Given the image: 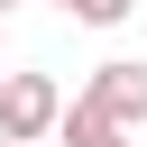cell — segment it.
I'll use <instances>...</instances> for the list:
<instances>
[{"label":"cell","instance_id":"cell-1","mask_svg":"<svg viewBox=\"0 0 147 147\" xmlns=\"http://www.w3.org/2000/svg\"><path fill=\"white\" fill-rule=\"evenodd\" d=\"M55 119H64V92H55V74H0V138H9V147H37V138H55Z\"/></svg>","mask_w":147,"mask_h":147},{"label":"cell","instance_id":"cell-2","mask_svg":"<svg viewBox=\"0 0 147 147\" xmlns=\"http://www.w3.org/2000/svg\"><path fill=\"white\" fill-rule=\"evenodd\" d=\"M74 101H92V110H101V119H119V129H147V64H138V55H110Z\"/></svg>","mask_w":147,"mask_h":147},{"label":"cell","instance_id":"cell-3","mask_svg":"<svg viewBox=\"0 0 147 147\" xmlns=\"http://www.w3.org/2000/svg\"><path fill=\"white\" fill-rule=\"evenodd\" d=\"M55 138H64V147H129V129H119V119H101L92 101H64V119H55Z\"/></svg>","mask_w":147,"mask_h":147},{"label":"cell","instance_id":"cell-4","mask_svg":"<svg viewBox=\"0 0 147 147\" xmlns=\"http://www.w3.org/2000/svg\"><path fill=\"white\" fill-rule=\"evenodd\" d=\"M129 9H138V0H74V9H64V18H83V28H119V18H129Z\"/></svg>","mask_w":147,"mask_h":147},{"label":"cell","instance_id":"cell-5","mask_svg":"<svg viewBox=\"0 0 147 147\" xmlns=\"http://www.w3.org/2000/svg\"><path fill=\"white\" fill-rule=\"evenodd\" d=\"M9 9H18V0H0V18H9Z\"/></svg>","mask_w":147,"mask_h":147},{"label":"cell","instance_id":"cell-6","mask_svg":"<svg viewBox=\"0 0 147 147\" xmlns=\"http://www.w3.org/2000/svg\"><path fill=\"white\" fill-rule=\"evenodd\" d=\"M55 9H74V0H55Z\"/></svg>","mask_w":147,"mask_h":147},{"label":"cell","instance_id":"cell-7","mask_svg":"<svg viewBox=\"0 0 147 147\" xmlns=\"http://www.w3.org/2000/svg\"><path fill=\"white\" fill-rule=\"evenodd\" d=\"M0 147H9V138H0Z\"/></svg>","mask_w":147,"mask_h":147}]
</instances>
